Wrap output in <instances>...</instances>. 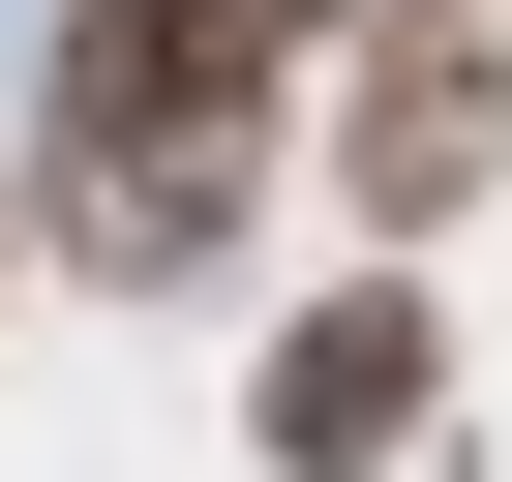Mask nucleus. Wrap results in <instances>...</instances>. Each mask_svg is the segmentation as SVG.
<instances>
[{
  "mask_svg": "<svg viewBox=\"0 0 512 482\" xmlns=\"http://www.w3.org/2000/svg\"><path fill=\"white\" fill-rule=\"evenodd\" d=\"M302 31L272 0H61L31 31V241L91 302H211L241 272V211H272V151H302Z\"/></svg>",
  "mask_w": 512,
  "mask_h": 482,
  "instance_id": "nucleus-1",
  "label": "nucleus"
},
{
  "mask_svg": "<svg viewBox=\"0 0 512 482\" xmlns=\"http://www.w3.org/2000/svg\"><path fill=\"white\" fill-rule=\"evenodd\" d=\"M332 211H362V272H422V241L512 181V31H482V0H392V31H332Z\"/></svg>",
  "mask_w": 512,
  "mask_h": 482,
  "instance_id": "nucleus-2",
  "label": "nucleus"
},
{
  "mask_svg": "<svg viewBox=\"0 0 512 482\" xmlns=\"http://www.w3.org/2000/svg\"><path fill=\"white\" fill-rule=\"evenodd\" d=\"M422 422H452V302H422V272L272 302V362H241V452H272V482H392Z\"/></svg>",
  "mask_w": 512,
  "mask_h": 482,
  "instance_id": "nucleus-3",
  "label": "nucleus"
},
{
  "mask_svg": "<svg viewBox=\"0 0 512 482\" xmlns=\"http://www.w3.org/2000/svg\"><path fill=\"white\" fill-rule=\"evenodd\" d=\"M272 31H302V61H332V31H392V0H272Z\"/></svg>",
  "mask_w": 512,
  "mask_h": 482,
  "instance_id": "nucleus-4",
  "label": "nucleus"
},
{
  "mask_svg": "<svg viewBox=\"0 0 512 482\" xmlns=\"http://www.w3.org/2000/svg\"><path fill=\"white\" fill-rule=\"evenodd\" d=\"M0 272H31V151H0Z\"/></svg>",
  "mask_w": 512,
  "mask_h": 482,
  "instance_id": "nucleus-5",
  "label": "nucleus"
}]
</instances>
